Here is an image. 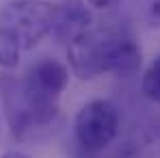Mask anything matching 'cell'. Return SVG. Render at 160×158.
<instances>
[{
	"label": "cell",
	"instance_id": "obj_1",
	"mask_svg": "<svg viewBox=\"0 0 160 158\" xmlns=\"http://www.w3.org/2000/svg\"><path fill=\"white\" fill-rule=\"evenodd\" d=\"M69 69L56 59H41L28 69L26 78L22 80L24 98L28 108L39 126V130L50 128L61 110V95L67 89Z\"/></svg>",
	"mask_w": 160,
	"mask_h": 158
},
{
	"label": "cell",
	"instance_id": "obj_2",
	"mask_svg": "<svg viewBox=\"0 0 160 158\" xmlns=\"http://www.w3.org/2000/svg\"><path fill=\"white\" fill-rule=\"evenodd\" d=\"M56 4L46 0H11L0 7V37L18 43L22 50L35 48L52 33Z\"/></svg>",
	"mask_w": 160,
	"mask_h": 158
},
{
	"label": "cell",
	"instance_id": "obj_3",
	"mask_svg": "<svg viewBox=\"0 0 160 158\" xmlns=\"http://www.w3.org/2000/svg\"><path fill=\"white\" fill-rule=\"evenodd\" d=\"M74 130L80 147L98 154L106 150L119 132V110L108 100H91L78 110Z\"/></svg>",
	"mask_w": 160,
	"mask_h": 158
},
{
	"label": "cell",
	"instance_id": "obj_4",
	"mask_svg": "<svg viewBox=\"0 0 160 158\" xmlns=\"http://www.w3.org/2000/svg\"><path fill=\"white\" fill-rule=\"evenodd\" d=\"M117 33L89 28L67 46L69 69L78 80H93L108 72V52Z\"/></svg>",
	"mask_w": 160,
	"mask_h": 158
},
{
	"label": "cell",
	"instance_id": "obj_5",
	"mask_svg": "<svg viewBox=\"0 0 160 158\" xmlns=\"http://www.w3.org/2000/svg\"><path fill=\"white\" fill-rule=\"evenodd\" d=\"M89 28H91V11L82 0H63L56 4V18L50 35L58 43L69 46Z\"/></svg>",
	"mask_w": 160,
	"mask_h": 158
},
{
	"label": "cell",
	"instance_id": "obj_6",
	"mask_svg": "<svg viewBox=\"0 0 160 158\" xmlns=\"http://www.w3.org/2000/svg\"><path fill=\"white\" fill-rule=\"evenodd\" d=\"M141 63H143L141 46L130 35L117 33L112 39L110 52H108V74H117L121 78H128L141 69Z\"/></svg>",
	"mask_w": 160,
	"mask_h": 158
},
{
	"label": "cell",
	"instance_id": "obj_7",
	"mask_svg": "<svg viewBox=\"0 0 160 158\" xmlns=\"http://www.w3.org/2000/svg\"><path fill=\"white\" fill-rule=\"evenodd\" d=\"M141 91H143V95L147 100L160 104V54L149 63V67L145 69L143 80H141Z\"/></svg>",
	"mask_w": 160,
	"mask_h": 158
},
{
	"label": "cell",
	"instance_id": "obj_8",
	"mask_svg": "<svg viewBox=\"0 0 160 158\" xmlns=\"http://www.w3.org/2000/svg\"><path fill=\"white\" fill-rule=\"evenodd\" d=\"M119 0H89V4L93 7V9H110V7H115Z\"/></svg>",
	"mask_w": 160,
	"mask_h": 158
},
{
	"label": "cell",
	"instance_id": "obj_9",
	"mask_svg": "<svg viewBox=\"0 0 160 158\" xmlns=\"http://www.w3.org/2000/svg\"><path fill=\"white\" fill-rule=\"evenodd\" d=\"M149 15H152V20L160 26V0H154V2H152V7H149Z\"/></svg>",
	"mask_w": 160,
	"mask_h": 158
},
{
	"label": "cell",
	"instance_id": "obj_10",
	"mask_svg": "<svg viewBox=\"0 0 160 158\" xmlns=\"http://www.w3.org/2000/svg\"><path fill=\"white\" fill-rule=\"evenodd\" d=\"M0 158H30L28 154H24V152H18V150H11V152H4Z\"/></svg>",
	"mask_w": 160,
	"mask_h": 158
}]
</instances>
